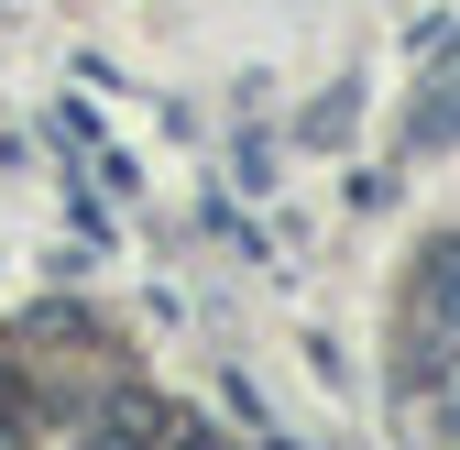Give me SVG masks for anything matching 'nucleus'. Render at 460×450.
Wrapping results in <instances>:
<instances>
[{
  "label": "nucleus",
  "mask_w": 460,
  "mask_h": 450,
  "mask_svg": "<svg viewBox=\"0 0 460 450\" xmlns=\"http://www.w3.org/2000/svg\"><path fill=\"white\" fill-rule=\"evenodd\" d=\"M449 132H460V88H449V99L428 110V122H417V143H449Z\"/></svg>",
  "instance_id": "1"
}]
</instances>
